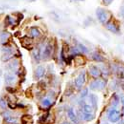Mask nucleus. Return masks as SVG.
I'll use <instances>...</instances> for the list:
<instances>
[{
    "label": "nucleus",
    "mask_w": 124,
    "mask_h": 124,
    "mask_svg": "<svg viewBox=\"0 0 124 124\" xmlns=\"http://www.w3.org/2000/svg\"><path fill=\"white\" fill-rule=\"evenodd\" d=\"M106 85L105 81L101 79H97L90 83V88L92 90H102L106 87Z\"/></svg>",
    "instance_id": "obj_1"
},
{
    "label": "nucleus",
    "mask_w": 124,
    "mask_h": 124,
    "mask_svg": "<svg viewBox=\"0 0 124 124\" xmlns=\"http://www.w3.org/2000/svg\"><path fill=\"white\" fill-rule=\"evenodd\" d=\"M96 15L97 16L98 19L99 20L101 23H105L108 18V15L107 12L104 9L99 8L96 10Z\"/></svg>",
    "instance_id": "obj_2"
},
{
    "label": "nucleus",
    "mask_w": 124,
    "mask_h": 124,
    "mask_svg": "<svg viewBox=\"0 0 124 124\" xmlns=\"http://www.w3.org/2000/svg\"><path fill=\"white\" fill-rule=\"evenodd\" d=\"M85 80H86L85 72V71H82L76 78L75 81L76 87L77 88H81L83 86V84H85Z\"/></svg>",
    "instance_id": "obj_3"
},
{
    "label": "nucleus",
    "mask_w": 124,
    "mask_h": 124,
    "mask_svg": "<svg viewBox=\"0 0 124 124\" xmlns=\"http://www.w3.org/2000/svg\"><path fill=\"white\" fill-rule=\"evenodd\" d=\"M120 113L115 109H111L108 113V118L111 122H117L120 120Z\"/></svg>",
    "instance_id": "obj_4"
},
{
    "label": "nucleus",
    "mask_w": 124,
    "mask_h": 124,
    "mask_svg": "<svg viewBox=\"0 0 124 124\" xmlns=\"http://www.w3.org/2000/svg\"><path fill=\"white\" fill-rule=\"evenodd\" d=\"M53 45L50 43L47 44L44 48V50L43 51L42 57L43 59H47L50 58L53 51Z\"/></svg>",
    "instance_id": "obj_5"
},
{
    "label": "nucleus",
    "mask_w": 124,
    "mask_h": 124,
    "mask_svg": "<svg viewBox=\"0 0 124 124\" xmlns=\"http://www.w3.org/2000/svg\"><path fill=\"white\" fill-rule=\"evenodd\" d=\"M67 115H68V116L69 118V119L75 124H79V120L78 118H77L76 115L75 113V111H74V109L73 108H69L67 111Z\"/></svg>",
    "instance_id": "obj_6"
},
{
    "label": "nucleus",
    "mask_w": 124,
    "mask_h": 124,
    "mask_svg": "<svg viewBox=\"0 0 124 124\" xmlns=\"http://www.w3.org/2000/svg\"><path fill=\"white\" fill-rule=\"evenodd\" d=\"M5 79L7 84L11 85L15 83V80H16V77L12 74H7L5 76Z\"/></svg>",
    "instance_id": "obj_7"
},
{
    "label": "nucleus",
    "mask_w": 124,
    "mask_h": 124,
    "mask_svg": "<svg viewBox=\"0 0 124 124\" xmlns=\"http://www.w3.org/2000/svg\"><path fill=\"white\" fill-rule=\"evenodd\" d=\"M41 49L40 47H36L33 51V55L34 58L36 62L39 63V60H41Z\"/></svg>",
    "instance_id": "obj_8"
},
{
    "label": "nucleus",
    "mask_w": 124,
    "mask_h": 124,
    "mask_svg": "<svg viewBox=\"0 0 124 124\" xmlns=\"http://www.w3.org/2000/svg\"><path fill=\"white\" fill-rule=\"evenodd\" d=\"M19 67V62L18 60H15L12 61L11 62H10V63L8 64V69L11 71V72H13V71H16L17 70Z\"/></svg>",
    "instance_id": "obj_9"
},
{
    "label": "nucleus",
    "mask_w": 124,
    "mask_h": 124,
    "mask_svg": "<svg viewBox=\"0 0 124 124\" xmlns=\"http://www.w3.org/2000/svg\"><path fill=\"white\" fill-rule=\"evenodd\" d=\"M45 73V69L43 66H39L36 70V76L38 78H40L43 77Z\"/></svg>",
    "instance_id": "obj_10"
},
{
    "label": "nucleus",
    "mask_w": 124,
    "mask_h": 124,
    "mask_svg": "<svg viewBox=\"0 0 124 124\" xmlns=\"http://www.w3.org/2000/svg\"><path fill=\"white\" fill-rule=\"evenodd\" d=\"M89 72L94 77H98V76H99L100 74H101L99 69L95 66H91L89 69Z\"/></svg>",
    "instance_id": "obj_11"
},
{
    "label": "nucleus",
    "mask_w": 124,
    "mask_h": 124,
    "mask_svg": "<svg viewBox=\"0 0 124 124\" xmlns=\"http://www.w3.org/2000/svg\"><path fill=\"white\" fill-rule=\"evenodd\" d=\"M106 28H107V29L113 33H118L119 32V29H118L117 27L112 23H108L106 25Z\"/></svg>",
    "instance_id": "obj_12"
},
{
    "label": "nucleus",
    "mask_w": 124,
    "mask_h": 124,
    "mask_svg": "<svg viewBox=\"0 0 124 124\" xmlns=\"http://www.w3.org/2000/svg\"><path fill=\"white\" fill-rule=\"evenodd\" d=\"M30 34L31 36L33 37V38H38L40 36L41 33H40V31H39L38 28L36 27H33L31 29V31H30Z\"/></svg>",
    "instance_id": "obj_13"
},
{
    "label": "nucleus",
    "mask_w": 124,
    "mask_h": 124,
    "mask_svg": "<svg viewBox=\"0 0 124 124\" xmlns=\"http://www.w3.org/2000/svg\"><path fill=\"white\" fill-rule=\"evenodd\" d=\"M10 37V34L8 32H3L0 36V41L1 43H5L8 40V39Z\"/></svg>",
    "instance_id": "obj_14"
},
{
    "label": "nucleus",
    "mask_w": 124,
    "mask_h": 124,
    "mask_svg": "<svg viewBox=\"0 0 124 124\" xmlns=\"http://www.w3.org/2000/svg\"><path fill=\"white\" fill-rule=\"evenodd\" d=\"M83 119L86 121H91L94 118L95 116L92 114V113H83Z\"/></svg>",
    "instance_id": "obj_15"
},
{
    "label": "nucleus",
    "mask_w": 124,
    "mask_h": 124,
    "mask_svg": "<svg viewBox=\"0 0 124 124\" xmlns=\"http://www.w3.org/2000/svg\"><path fill=\"white\" fill-rule=\"evenodd\" d=\"M5 120L6 122L9 124H16V122H17V119L16 118L13 117V116H11L10 115H8V116H5Z\"/></svg>",
    "instance_id": "obj_16"
},
{
    "label": "nucleus",
    "mask_w": 124,
    "mask_h": 124,
    "mask_svg": "<svg viewBox=\"0 0 124 124\" xmlns=\"http://www.w3.org/2000/svg\"><path fill=\"white\" fill-rule=\"evenodd\" d=\"M90 102L92 103L93 106H95V107H96L97 106V98L95 94H90Z\"/></svg>",
    "instance_id": "obj_17"
},
{
    "label": "nucleus",
    "mask_w": 124,
    "mask_h": 124,
    "mask_svg": "<svg viewBox=\"0 0 124 124\" xmlns=\"http://www.w3.org/2000/svg\"><path fill=\"white\" fill-rule=\"evenodd\" d=\"M111 104L114 106H117L119 104V98L117 95H114L113 96L112 98V101H111Z\"/></svg>",
    "instance_id": "obj_18"
},
{
    "label": "nucleus",
    "mask_w": 124,
    "mask_h": 124,
    "mask_svg": "<svg viewBox=\"0 0 124 124\" xmlns=\"http://www.w3.org/2000/svg\"><path fill=\"white\" fill-rule=\"evenodd\" d=\"M83 109H84V112L86 113H92L93 111V108L89 105H85L83 106Z\"/></svg>",
    "instance_id": "obj_19"
},
{
    "label": "nucleus",
    "mask_w": 124,
    "mask_h": 124,
    "mask_svg": "<svg viewBox=\"0 0 124 124\" xmlns=\"http://www.w3.org/2000/svg\"><path fill=\"white\" fill-rule=\"evenodd\" d=\"M92 58H93L94 60L97 61V62H103V61L104 60V58L102 57L101 56L98 54H93V55H92Z\"/></svg>",
    "instance_id": "obj_20"
},
{
    "label": "nucleus",
    "mask_w": 124,
    "mask_h": 124,
    "mask_svg": "<svg viewBox=\"0 0 124 124\" xmlns=\"http://www.w3.org/2000/svg\"><path fill=\"white\" fill-rule=\"evenodd\" d=\"M78 47H79V49H80V51H82V52L88 53V49L86 48V46H85L84 45H83V44H78Z\"/></svg>",
    "instance_id": "obj_21"
},
{
    "label": "nucleus",
    "mask_w": 124,
    "mask_h": 124,
    "mask_svg": "<svg viewBox=\"0 0 124 124\" xmlns=\"http://www.w3.org/2000/svg\"><path fill=\"white\" fill-rule=\"evenodd\" d=\"M88 88H85L83 90L81 93V95H80V96L82 98H85V97L87 96L88 94Z\"/></svg>",
    "instance_id": "obj_22"
},
{
    "label": "nucleus",
    "mask_w": 124,
    "mask_h": 124,
    "mask_svg": "<svg viewBox=\"0 0 124 124\" xmlns=\"http://www.w3.org/2000/svg\"><path fill=\"white\" fill-rule=\"evenodd\" d=\"M0 107L3 109H5V108H7V103H6V101L3 100V99H2L1 98L0 99Z\"/></svg>",
    "instance_id": "obj_23"
},
{
    "label": "nucleus",
    "mask_w": 124,
    "mask_h": 124,
    "mask_svg": "<svg viewBox=\"0 0 124 124\" xmlns=\"http://www.w3.org/2000/svg\"><path fill=\"white\" fill-rule=\"evenodd\" d=\"M42 104L45 107H48V106H49L51 105V101L49 100H48V99H45V100L43 101Z\"/></svg>",
    "instance_id": "obj_24"
},
{
    "label": "nucleus",
    "mask_w": 124,
    "mask_h": 124,
    "mask_svg": "<svg viewBox=\"0 0 124 124\" xmlns=\"http://www.w3.org/2000/svg\"><path fill=\"white\" fill-rule=\"evenodd\" d=\"M6 90H7L8 93H11V94L15 93V92H16V91H17L15 88H13V87H9V86L6 87Z\"/></svg>",
    "instance_id": "obj_25"
},
{
    "label": "nucleus",
    "mask_w": 124,
    "mask_h": 124,
    "mask_svg": "<svg viewBox=\"0 0 124 124\" xmlns=\"http://www.w3.org/2000/svg\"><path fill=\"white\" fill-rule=\"evenodd\" d=\"M113 1V0H103V4L105 5V6H108L110 4L112 3V2Z\"/></svg>",
    "instance_id": "obj_26"
},
{
    "label": "nucleus",
    "mask_w": 124,
    "mask_h": 124,
    "mask_svg": "<svg viewBox=\"0 0 124 124\" xmlns=\"http://www.w3.org/2000/svg\"><path fill=\"white\" fill-rule=\"evenodd\" d=\"M121 102L122 103L123 106H124V96H122L121 97Z\"/></svg>",
    "instance_id": "obj_27"
},
{
    "label": "nucleus",
    "mask_w": 124,
    "mask_h": 124,
    "mask_svg": "<svg viewBox=\"0 0 124 124\" xmlns=\"http://www.w3.org/2000/svg\"><path fill=\"white\" fill-rule=\"evenodd\" d=\"M71 124L67 122H64L63 123V124Z\"/></svg>",
    "instance_id": "obj_28"
},
{
    "label": "nucleus",
    "mask_w": 124,
    "mask_h": 124,
    "mask_svg": "<svg viewBox=\"0 0 124 124\" xmlns=\"http://www.w3.org/2000/svg\"><path fill=\"white\" fill-rule=\"evenodd\" d=\"M118 124H124V122H123V121H121V122H120L118 123Z\"/></svg>",
    "instance_id": "obj_29"
},
{
    "label": "nucleus",
    "mask_w": 124,
    "mask_h": 124,
    "mask_svg": "<svg viewBox=\"0 0 124 124\" xmlns=\"http://www.w3.org/2000/svg\"><path fill=\"white\" fill-rule=\"evenodd\" d=\"M123 112H124V108H123Z\"/></svg>",
    "instance_id": "obj_30"
},
{
    "label": "nucleus",
    "mask_w": 124,
    "mask_h": 124,
    "mask_svg": "<svg viewBox=\"0 0 124 124\" xmlns=\"http://www.w3.org/2000/svg\"></svg>",
    "instance_id": "obj_31"
}]
</instances>
